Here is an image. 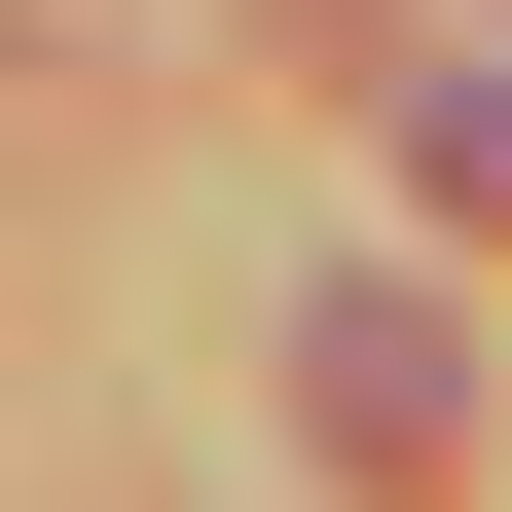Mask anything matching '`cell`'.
<instances>
[{"mask_svg":"<svg viewBox=\"0 0 512 512\" xmlns=\"http://www.w3.org/2000/svg\"><path fill=\"white\" fill-rule=\"evenodd\" d=\"M293 439H330L366 512H439V476H476V330H439L403 256H366V293H293Z\"/></svg>","mask_w":512,"mask_h":512,"instance_id":"6da1fadb","label":"cell"},{"mask_svg":"<svg viewBox=\"0 0 512 512\" xmlns=\"http://www.w3.org/2000/svg\"><path fill=\"white\" fill-rule=\"evenodd\" d=\"M403 183H439V220H512V74H403Z\"/></svg>","mask_w":512,"mask_h":512,"instance_id":"7a4b0ae2","label":"cell"}]
</instances>
